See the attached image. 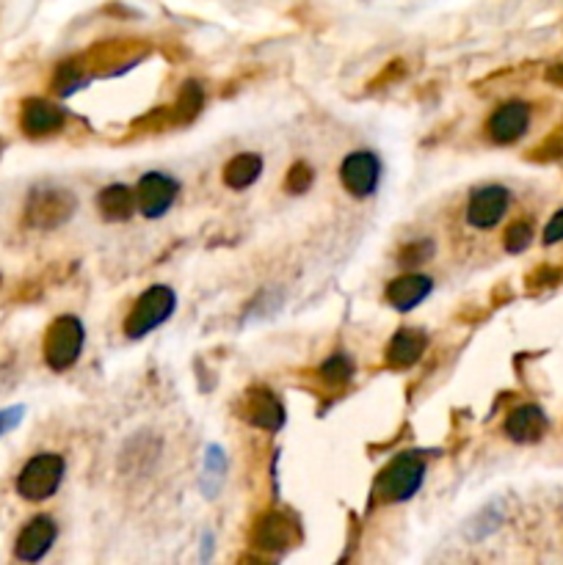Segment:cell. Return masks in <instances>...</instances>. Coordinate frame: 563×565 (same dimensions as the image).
<instances>
[{
    "label": "cell",
    "instance_id": "cell-1",
    "mask_svg": "<svg viewBox=\"0 0 563 565\" xmlns=\"http://www.w3.org/2000/svg\"><path fill=\"white\" fill-rule=\"evenodd\" d=\"M423 480H426V461L414 452H401L378 475L376 497L384 502H406L417 494Z\"/></svg>",
    "mask_w": 563,
    "mask_h": 565
},
{
    "label": "cell",
    "instance_id": "cell-2",
    "mask_svg": "<svg viewBox=\"0 0 563 565\" xmlns=\"http://www.w3.org/2000/svg\"><path fill=\"white\" fill-rule=\"evenodd\" d=\"M66 464L59 452H39L17 475V494L25 502H45L59 491Z\"/></svg>",
    "mask_w": 563,
    "mask_h": 565
},
{
    "label": "cell",
    "instance_id": "cell-3",
    "mask_svg": "<svg viewBox=\"0 0 563 565\" xmlns=\"http://www.w3.org/2000/svg\"><path fill=\"white\" fill-rule=\"evenodd\" d=\"M174 306H177V296L168 287L155 285L150 290L141 292V298L136 301L130 315L125 317V337L127 339H141L150 331H155L161 323H166L174 315Z\"/></svg>",
    "mask_w": 563,
    "mask_h": 565
},
{
    "label": "cell",
    "instance_id": "cell-4",
    "mask_svg": "<svg viewBox=\"0 0 563 565\" xmlns=\"http://www.w3.org/2000/svg\"><path fill=\"white\" fill-rule=\"evenodd\" d=\"M86 342V328L78 317L64 315L59 321H53V326L45 334V362L50 369L61 373V369H70L84 353Z\"/></svg>",
    "mask_w": 563,
    "mask_h": 565
},
{
    "label": "cell",
    "instance_id": "cell-5",
    "mask_svg": "<svg viewBox=\"0 0 563 565\" xmlns=\"http://www.w3.org/2000/svg\"><path fill=\"white\" fill-rule=\"evenodd\" d=\"M75 213V197L66 188H34L25 202V224L34 229H55Z\"/></svg>",
    "mask_w": 563,
    "mask_h": 565
},
{
    "label": "cell",
    "instance_id": "cell-6",
    "mask_svg": "<svg viewBox=\"0 0 563 565\" xmlns=\"http://www.w3.org/2000/svg\"><path fill=\"white\" fill-rule=\"evenodd\" d=\"M177 191H180V183L168 177V174H161V172L145 174L136 185L138 210H141L147 218H161V215L168 213V208L174 204Z\"/></svg>",
    "mask_w": 563,
    "mask_h": 565
},
{
    "label": "cell",
    "instance_id": "cell-7",
    "mask_svg": "<svg viewBox=\"0 0 563 565\" xmlns=\"http://www.w3.org/2000/svg\"><path fill=\"white\" fill-rule=\"evenodd\" d=\"M340 179L346 185L348 193L365 199L376 193L378 183H381V161L373 152H351L340 166Z\"/></svg>",
    "mask_w": 563,
    "mask_h": 565
},
{
    "label": "cell",
    "instance_id": "cell-8",
    "mask_svg": "<svg viewBox=\"0 0 563 565\" xmlns=\"http://www.w3.org/2000/svg\"><path fill=\"white\" fill-rule=\"evenodd\" d=\"M509 188L503 185H486L470 197L467 204V221L475 229H491L503 221L505 210H509Z\"/></svg>",
    "mask_w": 563,
    "mask_h": 565
},
{
    "label": "cell",
    "instance_id": "cell-9",
    "mask_svg": "<svg viewBox=\"0 0 563 565\" xmlns=\"http://www.w3.org/2000/svg\"><path fill=\"white\" fill-rule=\"evenodd\" d=\"M527 125H530V105L522 100H511L503 102L498 111L489 116V125H486V133L495 143H514L520 141L522 136L527 133Z\"/></svg>",
    "mask_w": 563,
    "mask_h": 565
},
{
    "label": "cell",
    "instance_id": "cell-10",
    "mask_svg": "<svg viewBox=\"0 0 563 565\" xmlns=\"http://www.w3.org/2000/svg\"><path fill=\"white\" fill-rule=\"evenodd\" d=\"M20 127L28 138H48L64 127V111L55 102L30 97L20 108Z\"/></svg>",
    "mask_w": 563,
    "mask_h": 565
},
{
    "label": "cell",
    "instance_id": "cell-11",
    "mask_svg": "<svg viewBox=\"0 0 563 565\" xmlns=\"http://www.w3.org/2000/svg\"><path fill=\"white\" fill-rule=\"evenodd\" d=\"M55 536H59V527L50 516H37L30 518L28 524L23 527V532L17 536V543H14V554L23 563H39L45 554L50 552V547L55 543Z\"/></svg>",
    "mask_w": 563,
    "mask_h": 565
},
{
    "label": "cell",
    "instance_id": "cell-12",
    "mask_svg": "<svg viewBox=\"0 0 563 565\" xmlns=\"http://www.w3.org/2000/svg\"><path fill=\"white\" fill-rule=\"evenodd\" d=\"M240 409H243L240 414H243L254 428H263V430H271V434H276V430L285 425V405H282V400L265 387H258L246 394Z\"/></svg>",
    "mask_w": 563,
    "mask_h": 565
},
{
    "label": "cell",
    "instance_id": "cell-13",
    "mask_svg": "<svg viewBox=\"0 0 563 565\" xmlns=\"http://www.w3.org/2000/svg\"><path fill=\"white\" fill-rule=\"evenodd\" d=\"M301 541L299 524L285 513H268L254 527V543L268 552H285V549L296 547Z\"/></svg>",
    "mask_w": 563,
    "mask_h": 565
},
{
    "label": "cell",
    "instance_id": "cell-14",
    "mask_svg": "<svg viewBox=\"0 0 563 565\" xmlns=\"http://www.w3.org/2000/svg\"><path fill=\"white\" fill-rule=\"evenodd\" d=\"M434 290V279L423 274H406V276H398L387 285V304L398 312H412L414 306H420L431 296Z\"/></svg>",
    "mask_w": 563,
    "mask_h": 565
},
{
    "label": "cell",
    "instance_id": "cell-15",
    "mask_svg": "<svg viewBox=\"0 0 563 565\" xmlns=\"http://www.w3.org/2000/svg\"><path fill=\"white\" fill-rule=\"evenodd\" d=\"M547 428H550V423H547V414L539 405H520L505 419V436L516 444H534L547 434Z\"/></svg>",
    "mask_w": 563,
    "mask_h": 565
},
{
    "label": "cell",
    "instance_id": "cell-16",
    "mask_svg": "<svg viewBox=\"0 0 563 565\" xmlns=\"http://www.w3.org/2000/svg\"><path fill=\"white\" fill-rule=\"evenodd\" d=\"M428 348V339L426 334L417 331V328H401L396 337L390 339V346H387V364L396 369H406L412 364H417L423 359Z\"/></svg>",
    "mask_w": 563,
    "mask_h": 565
},
{
    "label": "cell",
    "instance_id": "cell-17",
    "mask_svg": "<svg viewBox=\"0 0 563 565\" xmlns=\"http://www.w3.org/2000/svg\"><path fill=\"white\" fill-rule=\"evenodd\" d=\"M97 204H100L102 218H109V221H127L133 215V210L138 208L136 191L120 183L109 185V188H102L100 197H97Z\"/></svg>",
    "mask_w": 563,
    "mask_h": 565
},
{
    "label": "cell",
    "instance_id": "cell-18",
    "mask_svg": "<svg viewBox=\"0 0 563 565\" xmlns=\"http://www.w3.org/2000/svg\"><path fill=\"white\" fill-rule=\"evenodd\" d=\"M263 174V158L254 155V152H243V155L233 158L224 168V185L233 188V191H243L249 185H254Z\"/></svg>",
    "mask_w": 563,
    "mask_h": 565
},
{
    "label": "cell",
    "instance_id": "cell-19",
    "mask_svg": "<svg viewBox=\"0 0 563 565\" xmlns=\"http://www.w3.org/2000/svg\"><path fill=\"white\" fill-rule=\"evenodd\" d=\"M321 375H324V381L331 384V387H342V384H348L354 378V362L348 356H342V353H337V356L326 359V362L321 364Z\"/></svg>",
    "mask_w": 563,
    "mask_h": 565
},
{
    "label": "cell",
    "instance_id": "cell-20",
    "mask_svg": "<svg viewBox=\"0 0 563 565\" xmlns=\"http://www.w3.org/2000/svg\"><path fill=\"white\" fill-rule=\"evenodd\" d=\"M503 243L509 254H522L527 246L534 243V226L527 224V221H516V224H511L509 229H505Z\"/></svg>",
    "mask_w": 563,
    "mask_h": 565
},
{
    "label": "cell",
    "instance_id": "cell-21",
    "mask_svg": "<svg viewBox=\"0 0 563 565\" xmlns=\"http://www.w3.org/2000/svg\"><path fill=\"white\" fill-rule=\"evenodd\" d=\"M199 108H202V89H199V84H186V89L180 91V100H177V116H180V122H188L193 120L199 113Z\"/></svg>",
    "mask_w": 563,
    "mask_h": 565
},
{
    "label": "cell",
    "instance_id": "cell-22",
    "mask_svg": "<svg viewBox=\"0 0 563 565\" xmlns=\"http://www.w3.org/2000/svg\"><path fill=\"white\" fill-rule=\"evenodd\" d=\"M80 86H84V75L75 70V64H64L59 72H55V91H59L61 97L73 95V91L80 89Z\"/></svg>",
    "mask_w": 563,
    "mask_h": 565
},
{
    "label": "cell",
    "instance_id": "cell-23",
    "mask_svg": "<svg viewBox=\"0 0 563 565\" xmlns=\"http://www.w3.org/2000/svg\"><path fill=\"white\" fill-rule=\"evenodd\" d=\"M312 179H315L312 168L306 166V163H296V166L290 168L288 179H285V188H288L290 193H304L312 185Z\"/></svg>",
    "mask_w": 563,
    "mask_h": 565
},
{
    "label": "cell",
    "instance_id": "cell-24",
    "mask_svg": "<svg viewBox=\"0 0 563 565\" xmlns=\"http://www.w3.org/2000/svg\"><path fill=\"white\" fill-rule=\"evenodd\" d=\"M431 254H434V246L428 243V240H423V243H414V246H409V249L401 251V265H414V262H426Z\"/></svg>",
    "mask_w": 563,
    "mask_h": 565
},
{
    "label": "cell",
    "instance_id": "cell-25",
    "mask_svg": "<svg viewBox=\"0 0 563 565\" xmlns=\"http://www.w3.org/2000/svg\"><path fill=\"white\" fill-rule=\"evenodd\" d=\"M561 155H563V138H558V136H552L550 141H545L534 152V158H539V161H555V158H561Z\"/></svg>",
    "mask_w": 563,
    "mask_h": 565
},
{
    "label": "cell",
    "instance_id": "cell-26",
    "mask_svg": "<svg viewBox=\"0 0 563 565\" xmlns=\"http://www.w3.org/2000/svg\"><path fill=\"white\" fill-rule=\"evenodd\" d=\"M558 240H563V210H558V213L552 215L550 224H547V229H545V243L547 246L558 243Z\"/></svg>",
    "mask_w": 563,
    "mask_h": 565
},
{
    "label": "cell",
    "instance_id": "cell-27",
    "mask_svg": "<svg viewBox=\"0 0 563 565\" xmlns=\"http://www.w3.org/2000/svg\"><path fill=\"white\" fill-rule=\"evenodd\" d=\"M547 80H550V84H555V86H563V61H561V64H555V66H550V70H547Z\"/></svg>",
    "mask_w": 563,
    "mask_h": 565
},
{
    "label": "cell",
    "instance_id": "cell-28",
    "mask_svg": "<svg viewBox=\"0 0 563 565\" xmlns=\"http://www.w3.org/2000/svg\"><path fill=\"white\" fill-rule=\"evenodd\" d=\"M9 425H14V423H9L7 414H0V434H3V428H9Z\"/></svg>",
    "mask_w": 563,
    "mask_h": 565
},
{
    "label": "cell",
    "instance_id": "cell-29",
    "mask_svg": "<svg viewBox=\"0 0 563 565\" xmlns=\"http://www.w3.org/2000/svg\"><path fill=\"white\" fill-rule=\"evenodd\" d=\"M0 152H3V141H0Z\"/></svg>",
    "mask_w": 563,
    "mask_h": 565
}]
</instances>
